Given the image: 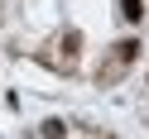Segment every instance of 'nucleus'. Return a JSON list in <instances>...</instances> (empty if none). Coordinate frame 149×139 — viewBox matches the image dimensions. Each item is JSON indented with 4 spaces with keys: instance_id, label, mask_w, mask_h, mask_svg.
Returning <instances> with one entry per match:
<instances>
[{
    "instance_id": "1",
    "label": "nucleus",
    "mask_w": 149,
    "mask_h": 139,
    "mask_svg": "<svg viewBox=\"0 0 149 139\" xmlns=\"http://www.w3.org/2000/svg\"><path fill=\"white\" fill-rule=\"evenodd\" d=\"M120 15H125L130 24H139V15H144V0H120Z\"/></svg>"
},
{
    "instance_id": "2",
    "label": "nucleus",
    "mask_w": 149,
    "mask_h": 139,
    "mask_svg": "<svg viewBox=\"0 0 149 139\" xmlns=\"http://www.w3.org/2000/svg\"><path fill=\"white\" fill-rule=\"evenodd\" d=\"M135 53H139V43H130V39H125V43H120V48H116V58H120V62H130V58H135Z\"/></svg>"
}]
</instances>
